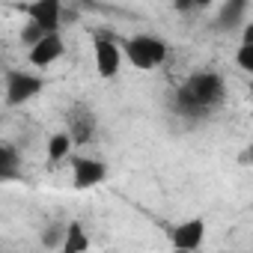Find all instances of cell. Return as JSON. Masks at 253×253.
<instances>
[{
    "mask_svg": "<svg viewBox=\"0 0 253 253\" xmlns=\"http://www.w3.org/2000/svg\"><path fill=\"white\" fill-rule=\"evenodd\" d=\"M92 60H95L98 78H104V81L116 78L119 69H122V60H125L122 42H116V39L107 36V33H95V36H92Z\"/></svg>",
    "mask_w": 253,
    "mask_h": 253,
    "instance_id": "277c9868",
    "label": "cell"
},
{
    "mask_svg": "<svg viewBox=\"0 0 253 253\" xmlns=\"http://www.w3.org/2000/svg\"><path fill=\"white\" fill-rule=\"evenodd\" d=\"M235 63H238V69H244V72L253 75V48H250V45H238V51H235Z\"/></svg>",
    "mask_w": 253,
    "mask_h": 253,
    "instance_id": "2e32d148",
    "label": "cell"
},
{
    "mask_svg": "<svg viewBox=\"0 0 253 253\" xmlns=\"http://www.w3.org/2000/svg\"><path fill=\"white\" fill-rule=\"evenodd\" d=\"M18 173H21V155H18V149L12 143H3L0 146V179L12 182Z\"/></svg>",
    "mask_w": 253,
    "mask_h": 253,
    "instance_id": "7c38bea8",
    "label": "cell"
},
{
    "mask_svg": "<svg viewBox=\"0 0 253 253\" xmlns=\"http://www.w3.org/2000/svg\"><path fill=\"white\" fill-rule=\"evenodd\" d=\"M241 161L253 167V143H247V149H244V155H241Z\"/></svg>",
    "mask_w": 253,
    "mask_h": 253,
    "instance_id": "ac0fdd59",
    "label": "cell"
},
{
    "mask_svg": "<svg viewBox=\"0 0 253 253\" xmlns=\"http://www.w3.org/2000/svg\"><path fill=\"white\" fill-rule=\"evenodd\" d=\"M72 149H75V143H72L69 131H57V134L48 140V161H51V164H60V161L72 158Z\"/></svg>",
    "mask_w": 253,
    "mask_h": 253,
    "instance_id": "4fadbf2b",
    "label": "cell"
},
{
    "mask_svg": "<svg viewBox=\"0 0 253 253\" xmlns=\"http://www.w3.org/2000/svg\"><path fill=\"white\" fill-rule=\"evenodd\" d=\"M241 45H250V48H253V21H247V24L241 27Z\"/></svg>",
    "mask_w": 253,
    "mask_h": 253,
    "instance_id": "e0dca14e",
    "label": "cell"
},
{
    "mask_svg": "<svg viewBox=\"0 0 253 253\" xmlns=\"http://www.w3.org/2000/svg\"><path fill=\"white\" fill-rule=\"evenodd\" d=\"M119 42H122L125 60H128L134 69H140V72H152V69L164 66L167 57H170V45L161 36H155V33H134V36L119 39Z\"/></svg>",
    "mask_w": 253,
    "mask_h": 253,
    "instance_id": "7a4b0ae2",
    "label": "cell"
},
{
    "mask_svg": "<svg viewBox=\"0 0 253 253\" xmlns=\"http://www.w3.org/2000/svg\"><path fill=\"white\" fill-rule=\"evenodd\" d=\"M45 36H51L48 30H42L39 24H33V21H27L24 27H21V42H24V48H36Z\"/></svg>",
    "mask_w": 253,
    "mask_h": 253,
    "instance_id": "9a60e30c",
    "label": "cell"
},
{
    "mask_svg": "<svg viewBox=\"0 0 253 253\" xmlns=\"http://www.w3.org/2000/svg\"><path fill=\"white\" fill-rule=\"evenodd\" d=\"M206 241V217H188L170 229V244L179 253H197Z\"/></svg>",
    "mask_w": 253,
    "mask_h": 253,
    "instance_id": "52a82bcc",
    "label": "cell"
},
{
    "mask_svg": "<svg viewBox=\"0 0 253 253\" xmlns=\"http://www.w3.org/2000/svg\"><path fill=\"white\" fill-rule=\"evenodd\" d=\"M63 54H66L63 36H60V33H51V36H45L36 48L27 51V60H30V66H36V69H48V66H54Z\"/></svg>",
    "mask_w": 253,
    "mask_h": 253,
    "instance_id": "9c48e42d",
    "label": "cell"
},
{
    "mask_svg": "<svg viewBox=\"0 0 253 253\" xmlns=\"http://www.w3.org/2000/svg\"><path fill=\"white\" fill-rule=\"evenodd\" d=\"M21 12L33 24H39L42 30L60 33V24H63V3H60V0H36V3H24Z\"/></svg>",
    "mask_w": 253,
    "mask_h": 253,
    "instance_id": "ba28073f",
    "label": "cell"
},
{
    "mask_svg": "<svg viewBox=\"0 0 253 253\" xmlns=\"http://www.w3.org/2000/svg\"><path fill=\"white\" fill-rule=\"evenodd\" d=\"M66 226H69V220H54V223H48L45 229H42V247L45 250H63V241H66Z\"/></svg>",
    "mask_w": 253,
    "mask_h": 253,
    "instance_id": "5bb4252c",
    "label": "cell"
},
{
    "mask_svg": "<svg viewBox=\"0 0 253 253\" xmlns=\"http://www.w3.org/2000/svg\"><path fill=\"white\" fill-rule=\"evenodd\" d=\"M223 104H226V81L220 72H211V69H200L188 75L173 98V110L188 122L191 119L203 122L211 113H217Z\"/></svg>",
    "mask_w": 253,
    "mask_h": 253,
    "instance_id": "6da1fadb",
    "label": "cell"
},
{
    "mask_svg": "<svg viewBox=\"0 0 253 253\" xmlns=\"http://www.w3.org/2000/svg\"><path fill=\"white\" fill-rule=\"evenodd\" d=\"M244 12H247V3H244V0H229V3H220L211 27H214L217 33H232V30H238V24H241V27L247 24V21H244Z\"/></svg>",
    "mask_w": 253,
    "mask_h": 253,
    "instance_id": "30bf717a",
    "label": "cell"
},
{
    "mask_svg": "<svg viewBox=\"0 0 253 253\" xmlns=\"http://www.w3.org/2000/svg\"><path fill=\"white\" fill-rule=\"evenodd\" d=\"M66 125H69L66 131H69V137H72L75 146H86V143H92L95 134H98V116H95V113L89 110V104H84V101H78V104L69 107Z\"/></svg>",
    "mask_w": 253,
    "mask_h": 253,
    "instance_id": "5b68a950",
    "label": "cell"
},
{
    "mask_svg": "<svg viewBox=\"0 0 253 253\" xmlns=\"http://www.w3.org/2000/svg\"><path fill=\"white\" fill-rule=\"evenodd\" d=\"M60 253H89V232L81 220H69L66 226V241Z\"/></svg>",
    "mask_w": 253,
    "mask_h": 253,
    "instance_id": "8fae6325",
    "label": "cell"
},
{
    "mask_svg": "<svg viewBox=\"0 0 253 253\" xmlns=\"http://www.w3.org/2000/svg\"><path fill=\"white\" fill-rule=\"evenodd\" d=\"M42 89H45V78L42 75L24 72V69H6L3 92H6V104L9 107H21V104L33 101Z\"/></svg>",
    "mask_w": 253,
    "mask_h": 253,
    "instance_id": "3957f363",
    "label": "cell"
},
{
    "mask_svg": "<svg viewBox=\"0 0 253 253\" xmlns=\"http://www.w3.org/2000/svg\"><path fill=\"white\" fill-rule=\"evenodd\" d=\"M107 179V161L92 155H72V188L86 191Z\"/></svg>",
    "mask_w": 253,
    "mask_h": 253,
    "instance_id": "8992f818",
    "label": "cell"
}]
</instances>
